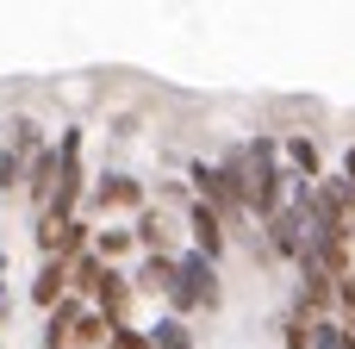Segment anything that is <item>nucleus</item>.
<instances>
[{"label": "nucleus", "mask_w": 355, "mask_h": 349, "mask_svg": "<svg viewBox=\"0 0 355 349\" xmlns=\"http://www.w3.org/2000/svg\"><path fill=\"white\" fill-rule=\"evenodd\" d=\"M262 237H268V250H275V262H287V269H300V256H306V206H281L268 225H262Z\"/></svg>", "instance_id": "39448f33"}, {"label": "nucleus", "mask_w": 355, "mask_h": 349, "mask_svg": "<svg viewBox=\"0 0 355 349\" xmlns=\"http://www.w3.org/2000/svg\"><path fill=\"white\" fill-rule=\"evenodd\" d=\"M144 331H150V349H200L193 331H187V318H175V312H156Z\"/></svg>", "instance_id": "9b49d317"}, {"label": "nucleus", "mask_w": 355, "mask_h": 349, "mask_svg": "<svg viewBox=\"0 0 355 349\" xmlns=\"http://www.w3.org/2000/svg\"><path fill=\"white\" fill-rule=\"evenodd\" d=\"M225 306V269L200 250H181L175 262V293H168V312L175 318H193V312H218Z\"/></svg>", "instance_id": "f03ea898"}, {"label": "nucleus", "mask_w": 355, "mask_h": 349, "mask_svg": "<svg viewBox=\"0 0 355 349\" xmlns=\"http://www.w3.org/2000/svg\"><path fill=\"white\" fill-rule=\"evenodd\" d=\"M281 156H287V169H293L300 181H324V175H331V169H324V150H318L312 131H281Z\"/></svg>", "instance_id": "0eeeda50"}, {"label": "nucleus", "mask_w": 355, "mask_h": 349, "mask_svg": "<svg viewBox=\"0 0 355 349\" xmlns=\"http://www.w3.org/2000/svg\"><path fill=\"white\" fill-rule=\"evenodd\" d=\"M0 318H12V293H6V275H0Z\"/></svg>", "instance_id": "a211bd4d"}, {"label": "nucleus", "mask_w": 355, "mask_h": 349, "mask_svg": "<svg viewBox=\"0 0 355 349\" xmlns=\"http://www.w3.org/2000/svg\"><path fill=\"white\" fill-rule=\"evenodd\" d=\"M0 349H6V343H0Z\"/></svg>", "instance_id": "412c9836"}, {"label": "nucleus", "mask_w": 355, "mask_h": 349, "mask_svg": "<svg viewBox=\"0 0 355 349\" xmlns=\"http://www.w3.org/2000/svg\"><path fill=\"white\" fill-rule=\"evenodd\" d=\"M175 262H181V250H175V256H144V262L131 269V287H137V293H162V300H168V293H175Z\"/></svg>", "instance_id": "1a4fd4ad"}, {"label": "nucleus", "mask_w": 355, "mask_h": 349, "mask_svg": "<svg viewBox=\"0 0 355 349\" xmlns=\"http://www.w3.org/2000/svg\"><path fill=\"white\" fill-rule=\"evenodd\" d=\"M69 293H75V287H69V262H62V256H44V262H37V281H31V306H37V312H56Z\"/></svg>", "instance_id": "6e6552de"}, {"label": "nucleus", "mask_w": 355, "mask_h": 349, "mask_svg": "<svg viewBox=\"0 0 355 349\" xmlns=\"http://www.w3.org/2000/svg\"><path fill=\"white\" fill-rule=\"evenodd\" d=\"M312 325H318V318H300V312H281V343H287V349H312Z\"/></svg>", "instance_id": "4468645a"}, {"label": "nucleus", "mask_w": 355, "mask_h": 349, "mask_svg": "<svg viewBox=\"0 0 355 349\" xmlns=\"http://www.w3.org/2000/svg\"><path fill=\"white\" fill-rule=\"evenodd\" d=\"M0 131H6V125H0ZM0 150H6V137H0Z\"/></svg>", "instance_id": "aec40b11"}, {"label": "nucleus", "mask_w": 355, "mask_h": 349, "mask_svg": "<svg viewBox=\"0 0 355 349\" xmlns=\"http://www.w3.org/2000/svg\"><path fill=\"white\" fill-rule=\"evenodd\" d=\"M0 275H6V250H0Z\"/></svg>", "instance_id": "6ab92c4d"}, {"label": "nucleus", "mask_w": 355, "mask_h": 349, "mask_svg": "<svg viewBox=\"0 0 355 349\" xmlns=\"http://www.w3.org/2000/svg\"><path fill=\"white\" fill-rule=\"evenodd\" d=\"M106 349H150V331H137V325L125 318V325H112V337H106Z\"/></svg>", "instance_id": "2eb2a0df"}, {"label": "nucleus", "mask_w": 355, "mask_h": 349, "mask_svg": "<svg viewBox=\"0 0 355 349\" xmlns=\"http://www.w3.org/2000/svg\"><path fill=\"white\" fill-rule=\"evenodd\" d=\"M25 169L31 162L19 150H0V194H25Z\"/></svg>", "instance_id": "ddd939ff"}, {"label": "nucleus", "mask_w": 355, "mask_h": 349, "mask_svg": "<svg viewBox=\"0 0 355 349\" xmlns=\"http://www.w3.org/2000/svg\"><path fill=\"white\" fill-rule=\"evenodd\" d=\"M337 175L349 181V194H355V144H349V150H343V156H337Z\"/></svg>", "instance_id": "f3484780"}, {"label": "nucleus", "mask_w": 355, "mask_h": 349, "mask_svg": "<svg viewBox=\"0 0 355 349\" xmlns=\"http://www.w3.org/2000/svg\"><path fill=\"white\" fill-rule=\"evenodd\" d=\"M243 150H250V219L268 225L287 206V194H293V169L281 156V131H250Z\"/></svg>", "instance_id": "f257e3e1"}, {"label": "nucleus", "mask_w": 355, "mask_h": 349, "mask_svg": "<svg viewBox=\"0 0 355 349\" xmlns=\"http://www.w3.org/2000/svg\"><path fill=\"white\" fill-rule=\"evenodd\" d=\"M94 206L100 212H144L150 206V187L137 181V175H125V169H106V175H94Z\"/></svg>", "instance_id": "7ed1b4c3"}, {"label": "nucleus", "mask_w": 355, "mask_h": 349, "mask_svg": "<svg viewBox=\"0 0 355 349\" xmlns=\"http://www.w3.org/2000/svg\"><path fill=\"white\" fill-rule=\"evenodd\" d=\"M6 150H19V156L31 162V156L50 150V137H44V125H37L31 112H12V119H6Z\"/></svg>", "instance_id": "9d476101"}, {"label": "nucleus", "mask_w": 355, "mask_h": 349, "mask_svg": "<svg viewBox=\"0 0 355 349\" xmlns=\"http://www.w3.org/2000/svg\"><path fill=\"white\" fill-rule=\"evenodd\" d=\"M337 318H343V325H355V275H343V281H337Z\"/></svg>", "instance_id": "dca6fc26"}, {"label": "nucleus", "mask_w": 355, "mask_h": 349, "mask_svg": "<svg viewBox=\"0 0 355 349\" xmlns=\"http://www.w3.org/2000/svg\"><path fill=\"white\" fill-rule=\"evenodd\" d=\"M131 250H137V231H131V225H100V231H94V256H100V262L119 269Z\"/></svg>", "instance_id": "f8f14e48"}, {"label": "nucleus", "mask_w": 355, "mask_h": 349, "mask_svg": "<svg viewBox=\"0 0 355 349\" xmlns=\"http://www.w3.org/2000/svg\"><path fill=\"white\" fill-rule=\"evenodd\" d=\"M181 225H187V250H200V256L225 262V250H231V225H225L206 200H193V206L181 212Z\"/></svg>", "instance_id": "20e7f679"}, {"label": "nucleus", "mask_w": 355, "mask_h": 349, "mask_svg": "<svg viewBox=\"0 0 355 349\" xmlns=\"http://www.w3.org/2000/svg\"><path fill=\"white\" fill-rule=\"evenodd\" d=\"M56 181H62V150L50 144V150H44V156H31V169H25V200H31V212H37V219L50 212Z\"/></svg>", "instance_id": "423d86ee"}]
</instances>
